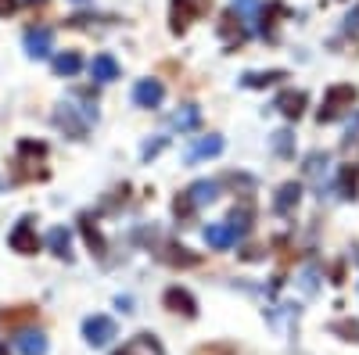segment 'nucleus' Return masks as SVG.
I'll list each match as a JSON object with an SVG mask.
<instances>
[{
	"label": "nucleus",
	"mask_w": 359,
	"mask_h": 355,
	"mask_svg": "<svg viewBox=\"0 0 359 355\" xmlns=\"http://www.w3.org/2000/svg\"><path fill=\"white\" fill-rule=\"evenodd\" d=\"M355 97H359V90H355L352 83H338V86H331V90L323 94L320 123H331V118H338L345 108H352V104H355Z\"/></svg>",
	"instance_id": "1"
},
{
	"label": "nucleus",
	"mask_w": 359,
	"mask_h": 355,
	"mask_svg": "<svg viewBox=\"0 0 359 355\" xmlns=\"http://www.w3.org/2000/svg\"><path fill=\"white\" fill-rule=\"evenodd\" d=\"M83 337H86L90 348H104V344L115 337V323H111L108 316H86V323H83Z\"/></svg>",
	"instance_id": "2"
},
{
	"label": "nucleus",
	"mask_w": 359,
	"mask_h": 355,
	"mask_svg": "<svg viewBox=\"0 0 359 355\" xmlns=\"http://www.w3.org/2000/svg\"><path fill=\"white\" fill-rule=\"evenodd\" d=\"M205 11H208V0H172V33H184Z\"/></svg>",
	"instance_id": "3"
},
{
	"label": "nucleus",
	"mask_w": 359,
	"mask_h": 355,
	"mask_svg": "<svg viewBox=\"0 0 359 355\" xmlns=\"http://www.w3.org/2000/svg\"><path fill=\"white\" fill-rule=\"evenodd\" d=\"M8 244H11V251H18V255H36V248H40V237H36L33 223H29V219H22V223L11 230Z\"/></svg>",
	"instance_id": "4"
},
{
	"label": "nucleus",
	"mask_w": 359,
	"mask_h": 355,
	"mask_svg": "<svg viewBox=\"0 0 359 355\" xmlns=\"http://www.w3.org/2000/svg\"><path fill=\"white\" fill-rule=\"evenodd\" d=\"M162 302H165V309H169V312H180V316H187V319H194V316H198V302H194V294H191V291H184V287H169V291L162 294Z\"/></svg>",
	"instance_id": "5"
},
{
	"label": "nucleus",
	"mask_w": 359,
	"mask_h": 355,
	"mask_svg": "<svg viewBox=\"0 0 359 355\" xmlns=\"http://www.w3.org/2000/svg\"><path fill=\"white\" fill-rule=\"evenodd\" d=\"M162 97H165V86H162L158 79H140V83L133 86V104H137V108H158Z\"/></svg>",
	"instance_id": "6"
},
{
	"label": "nucleus",
	"mask_w": 359,
	"mask_h": 355,
	"mask_svg": "<svg viewBox=\"0 0 359 355\" xmlns=\"http://www.w3.org/2000/svg\"><path fill=\"white\" fill-rule=\"evenodd\" d=\"M50 47H54V33L50 29H25V54L29 57H47L50 54Z\"/></svg>",
	"instance_id": "7"
},
{
	"label": "nucleus",
	"mask_w": 359,
	"mask_h": 355,
	"mask_svg": "<svg viewBox=\"0 0 359 355\" xmlns=\"http://www.w3.org/2000/svg\"><path fill=\"white\" fill-rule=\"evenodd\" d=\"M205 244L216 248V251H226L237 244V233L230 230V223H208L205 226Z\"/></svg>",
	"instance_id": "8"
},
{
	"label": "nucleus",
	"mask_w": 359,
	"mask_h": 355,
	"mask_svg": "<svg viewBox=\"0 0 359 355\" xmlns=\"http://www.w3.org/2000/svg\"><path fill=\"white\" fill-rule=\"evenodd\" d=\"M54 123L62 126L65 133H72V140H83V137H86V118H76V108H72V104H57Z\"/></svg>",
	"instance_id": "9"
},
{
	"label": "nucleus",
	"mask_w": 359,
	"mask_h": 355,
	"mask_svg": "<svg viewBox=\"0 0 359 355\" xmlns=\"http://www.w3.org/2000/svg\"><path fill=\"white\" fill-rule=\"evenodd\" d=\"M219 151H223V137L208 133V137H201L191 151H187V165H198V162H205V158H216Z\"/></svg>",
	"instance_id": "10"
},
{
	"label": "nucleus",
	"mask_w": 359,
	"mask_h": 355,
	"mask_svg": "<svg viewBox=\"0 0 359 355\" xmlns=\"http://www.w3.org/2000/svg\"><path fill=\"white\" fill-rule=\"evenodd\" d=\"M15 344H18L22 355H47V337L40 330H18Z\"/></svg>",
	"instance_id": "11"
},
{
	"label": "nucleus",
	"mask_w": 359,
	"mask_h": 355,
	"mask_svg": "<svg viewBox=\"0 0 359 355\" xmlns=\"http://www.w3.org/2000/svg\"><path fill=\"white\" fill-rule=\"evenodd\" d=\"M90 76L97 83H111V79H118V62L111 54H97L94 62H90Z\"/></svg>",
	"instance_id": "12"
},
{
	"label": "nucleus",
	"mask_w": 359,
	"mask_h": 355,
	"mask_svg": "<svg viewBox=\"0 0 359 355\" xmlns=\"http://www.w3.org/2000/svg\"><path fill=\"white\" fill-rule=\"evenodd\" d=\"M273 108H277L280 115H287V118H298V115H302V108H306V94H302V90H284Z\"/></svg>",
	"instance_id": "13"
},
{
	"label": "nucleus",
	"mask_w": 359,
	"mask_h": 355,
	"mask_svg": "<svg viewBox=\"0 0 359 355\" xmlns=\"http://www.w3.org/2000/svg\"><path fill=\"white\" fill-rule=\"evenodd\" d=\"M280 79H287V72H284V69H269V72H245V76H241V83L248 86V90H262V86H273V83H280Z\"/></svg>",
	"instance_id": "14"
},
{
	"label": "nucleus",
	"mask_w": 359,
	"mask_h": 355,
	"mask_svg": "<svg viewBox=\"0 0 359 355\" xmlns=\"http://www.w3.org/2000/svg\"><path fill=\"white\" fill-rule=\"evenodd\" d=\"M298 201H302V187H298V183H284V187L277 190V197H273V209H277L280 216H287Z\"/></svg>",
	"instance_id": "15"
},
{
	"label": "nucleus",
	"mask_w": 359,
	"mask_h": 355,
	"mask_svg": "<svg viewBox=\"0 0 359 355\" xmlns=\"http://www.w3.org/2000/svg\"><path fill=\"white\" fill-rule=\"evenodd\" d=\"M191 204H208V201H216L219 197V183L216 180H198L191 190H187Z\"/></svg>",
	"instance_id": "16"
},
{
	"label": "nucleus",
	"mask_w": 359,
	"mask_h": 355,
	"mask_svg": "<svg viewBox=\"0 0 359 355\" xmlns=\"http://www.w3.org/2000/svg\"><path fill=\"white\" fill-rule=\"evenodd\" d=\"M198 123H201V111H198V104H184L176 115H172V126L180 130V133H187V130H198Z\"/></svg>",
	"instance_id": "17"
},
{
	"label": "nucleus",
	"mask_w": 359,
	"mask_h": 355,
	"mask_svg": "<svg viewBox=\"0 0 359 355\" xmlns=\"http://www.w3.org/2000/svg\"><path fill=\"white\" fill-rule=\"evenodd\" d=\"M47 244H50V251H54L57 258H69V244H72V237H69V230H65V226H54V230L47 233Z\"/></svg>",
	"instance_id": "18"
},
{
	"label": "nucleus",
	"mask_w": 359,
	"mask_h": 355,
	"mask_svg": "<svg viewBox=\"0 0 359 355\" xmlns=\"http://www.w3.org/2000/svg\"><path fill=\"white\" fill-rule=\"evenodd\" d=\"M79 69H83V62H79L76 50H65V54L54 57V72H57V76H76Z\"/></svg>",
	"instance_id": "19"
},
{
	"label": "nucleus",
	"mask_w": 359,
	"mask_h": 355,
	"mask_svg": "<svg viewBox=\"0 0 359 355\" xmlns=\"http://www.w3.org/2000/svg\"><path fill=\"white\" fill-rule=\"evenodd\" d=\"M230 4H233V11H237V15H241V22H245V25H255V22H259V15H262V4H259V0H230Z\"/></svg>",
	"instance_id": "20"
},
{
	"label": "nucleus",
	"mask_w": 359,
	"mask_h": 355,
	"mask_svg": "<svg viewBox=\"0 0 359 355\" xmlns=\"http://www.w3.org/2000/svg\"><path fill=\"white\" fill-rule=\"evenodd\" d=\"M226 223H230V230H233L237 237H245V233L252 230V209H248V204H241V209H233Z\"/></svg>",
	"instance_id": "21"
},
{
	"label": "nucleus",
	"mask_w": 359,
	"mask_h": 355,
	"mask_svg": "<svg viewBox=\"0 0 359 355\" xmlns=\"http://www.w3.org/2000/svg\"><path fill=\"white\" fill-rule=\"evenodd\" d=\"M79 230H83V237H86V244H90V251H94V255H104V237L94 230V223H90L86 216L79 219Z\"/></svg>",
	"instance_id": "22"
},
{
	"label": "nucleus",
	"mask_w": 359,
	"mask_h": 355,
	"mask_svg": "<svg viewBox=\"0 0 359 355\" xmlns=\"http://www.w3.org/2000/svg\"><path fill=\"white\" fill-rule=\"evenodd\" d=\"M355 183H359V169L345 165V172H341V197H355Z\"/></svg>",
	"instance_id": "23"
},
{
	"label": "nucleus",
	"mask_w": 359,
	"mask_h": 355,
	"mask_svg": "<svg viewBox=\"0 0 359 355\" xmlns=\"http://www.w3.org/2000/svg\"><path fill=\"white\" fill-rule=\"evenodd\" d=\"M273 151H277V155H284V158L294 151V137H291V130H280V133H273Z\"/></svg>",
	"instance_id": "24"
},
{
	"label": "nucleus",
	"mask_w": 359,
	"mask_h": 355,
	"mask_svg": "<svg viewBox=\"0 0 359 355\" xmlns=\"http://www.w3.org/2000/svg\"><path fill=\"white\" fill-rule=\"evenodd\" d=\"M33 316H36V309H29V305H22L18 312H0V327H4V323H8V327H15V323L33 319Z\"/></svg>",
	"instance_id": "25"
},
{
	"label": "nucleus",
	"mask_w": 359,
	"mask_h": 355,
	"mask_svg": "<svg viewBox=\"0 0 359 355\" xmlns=\"http://www.w3.org/2000/svg\"><path fill=\"white\" fill-rule=\"evenodd\" d=\"M331 330H334V334H345V341H359V323L338 319V323H331Z\"/></svg>",
	"instance_id": "26"
},
{
	"label": "nucleus",
	"mask_w": 359,
	"mask_h": 355,
	"mask_svg": "<svg viewBox=\"0 0 359 355\" xmlns=\"http://www.w3.org/2000/svg\"><path fill=\"white\" fill-rule=\"evenodd\" d=\"M15 8H18V0H0V18H8Z\"/></svg>",
	"instance_id": "27"
},
{
	"label": "nucleus",
	"mask_w": 359,
	"mask_h": 355,
	"mask_svg": "<svg viewBox=\"0 0 359 355\" xmlns=\"http://www.w3.org/2000/svg\"><path fill=\"white\" fill-rule=\"evenodd\" d=\"M162 147H165V140H155V144H147V147H144V158H151V155H158Z\"/></svg>",
	"instance_id": "28"
},
{
	"label": "nucleus",
	"mask_w": 359,
	"mask_h": 355,
	"mask_svg": "<svg viewBox=\"0 0 359 355\" xmlns=\"http://www.w3.org/2000/svg\"><path fill=\"white\" fill-rule=\"evenodd\" d=\"M115 355H137V348L130 344V348H123V351H115Z\"/></svg>",
	"instance_id": "29"
},
{
	"label": "nucleus",
	"mask_w": 359,
	"mask_h": 355,
	"mask_svg": "<svg viewBox=\"0 0 359 355\" xmlns=\"http://www.w3.org/2000/svg\"><path fill=\"white\" fill-rule=\"evenodd\" d=\"M0 355H11V351H8V341H0Z\"/></svg>",
	"instance_id": "30"
},
{
	"label": "nucleus",
	"mask_w": 359,
	"mask_h": 355,
	"mask_svg": "<svg viewBox=\"0 0 359 355\" xmlns=\"http://www.w3.org/2000/svg\"><path fill=\"white\" fill-rule=\"evenodd\" d=\"M22 4H43V0H22Z\"/></svg>",
	"instance_id": "31"
},
{
	"label": "nucleus",
	"mask_w": 359,
	"mask_h": 355,
	"mask_svg": "<svg viewBox=\"0 0 359 355\" xmlns=\"http://www.w3.org/2000/svg\"><path fill=\"white\" fill-rule=\"evenodd\" d=\"M0 190H4V180H0Z\"/></svg>",
	"instance_id": "32"
}]
</instances>
